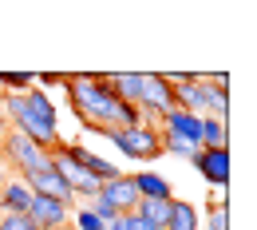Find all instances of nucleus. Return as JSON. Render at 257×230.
Masks as SVG:
<instances>
[{"instance_id":"f03ea898","label":"nucleus","mask_w":257,"mask_h":230,"mask_svg":"<svg viewBox=\"0 0 257 230\" xmlns=\"http://www.w3.org/2000/svg\"><path fill=\"white\" fill-rule=\"evenodd\" d=\"M67 103H71V115L79 119L83 131H111L115 127V111L123 99L111 92L107 84V71H71L67 75V88H64Z\"/></svg>"},{"instance_id":"5701e85b","label":"nucleus","mask_w":257,"mask_h":230,"mask_svg":"<svg viewBox=\"0 0 257 230\" xmlns=\"http://www.w3.org/2000/svg\"><path fill=\"white\" fill-rule=\"evenodd\" d=\"M4 179H8V171H4V163H0V187H4Z\"/></svg>"},{"instance_id":"2eb2a0df","label":"nucleus","mask_w":257,"mask_h":230,"mask_svg":"<svg viewBox=\"0 0 257 230\" xmlns=\"http://www.w3.org/2000/svg\"><path fill=\"white\" fill-rule=\"evenodd\" d=\"M202 147H229V119L202 115Z\"/></svg>"},{"instance_id":"1a4fd4ad","label":"nucleus","mask_w":257,"mask_h":230,"mask_svg":"<svg viewBox=\"0 0 257 230\" xmlns=\"http://www.w3.org/2000/svg\"><path fill=\"white\" fill-rule=\"evenodd\" d=\"M24 183L32 187V195H48V198H60V202H67V206H75V195H71V187L60 179V171H56V167L36 171L32 179H24Z\"/></svg>"},{"instance_id":"aec40b11","label":"nucleus","mask_w":257,"mask_h":230,"mask_svg":"<svg viewBox=\"0 0 257 230\" xmlns=\"http://www.w3.org/2000/svg\"><path fill=\"white\" fill-rule=\"evenodd\" d=\"M127 218V230H159V226H151L147 218H139V214H123Z\"/></svg>"},{"instance_id":"6ab92c4d","label":"nucleus","mask_w":257,"mask_h":230,"mask_svg":"<svg viewBox=\"0 0 257 230\" xmlns=\"http://www.w3.org/2000/svg\"><path fill=\"white\" fill-rule=\"evenodd\" d=\"M0 230H36L28 214H0Z\"/></svg>"},{"instance_id":"a211bd4d","label":"nucleus","mask_w":257,"mask_h":230,"mask_svg":"<svg viewBox=\"0 0 257 230\" xmlns=\"http://www.w3.org/2000/svg\"><path fill=\"white\" fill-rule=\"evenodd\" d=\"M67 75H71V71H40V75H36V88L48 92V96H52V88L64 92V88H67Z\"/></svg>"},{"instance_id":"f3484780","label":"nucleus","mask_w":257,"mask_h":230,"mask_svg":"<svg viewBox=\"0 0 257 230\" xmlns=\"http://www.w3.org/2000/svg\"><path fill=\"white\" fill-rule=\"evenodd\" d=\"M0 88H4V96H24L28 88H36V75L32 71H0Z\"/></svg>"},{"instance_id":"4be33fe9","label":"nucleus","mask_w":257,"mask_h":230,"mask_svg":"<svg viewBox=\"0 0 257 230\" xmlns=\"http://www.w3.org/2000/svg\"><path fill=\"white\" fill-rule=\"evenodd\" d=\"M4 131H8V123H4V111H0V135H4Z\"/></svg>"},{"instance_id":"0eeeda50","label":"nucleus","mask_w":257,"mask_h":230,"mask_svg":"<svg viewBox=\"0 0 257 230\" xmlns=\"http://www.w3.org/2000/svg\"><path fill=\"white\" fill-rule=\"evenodd\" d=\"M64 147H67V155L83 167L91 179H99V183H111V179H119V175H123L115 159H107V155H99V151H91V147H83L79 139H71V143L64 139Z\"/></svg>"},{"instance_id":"f257e3e1","label":"nucleus","mask_w":257,"mask_h":230,"mask_svg":"<svg viewBox=\"0 0 257 230\" xmlns=\"http://www.w3.org/2000/svg\"><path fill=\"white\" fill-rule=\"evenodd\" d=\"M0 111H4L8 131H20L24 139H32L40 147H48V151H56L64 143V135H60V111H56L52 96L40 92V88H28L24 96H4L0 92Z\"/></svg>"},{"instance_id":"39448f33","label":"nucleus","mask_w":257,"mask_h":230,"mask_svg":"<svg viewBox=\"0 0 257 230\" xmlns=\"http://www.w3.org/2000/svg\"><path fill=\"white\" fill-rule=\"evenodd\" d=\"M139 115H143V127H159L162 115L174 111V92L170 84L162 80V71H143V96H139Z\"/></svg>"},{"instance_id":"b1692460","label":"nucleus","mask_w":257,"mask_h":230,"mask_svg":"<svg viewBox=\"0 0 257 230\" xmlns=\"http://www.w3.org/2000/svg\"><path fill=\"white\" fill-rule=\"evenodd\" d=\"M64 230H67V226H64Z\"/></svg>"},{"instance_id":"f8f14e48","label":"nucleus","mask_w":257,"mask_h":230,"mask_svg":"<svg viewBox=\"0 0 257 230\" xmlns=\"http://www.w3.org/2000/svg\"><path fill=\"white\" fill-rule=\"evenodd\" d=\"M162 230H202V214H198V206L174 195V202H170V218H166V226H162Z\"/></svg>"},{"instance_id":"20e7f679","label":"nucleus","mask_w":257,"mask_h":230,"mask_svg":"<svg viewBox=\"0 0 257 230\" xmlns=\"http://www.w3.org/2000/svg\"><path fill=\"white\" fill-rule=\"evenodd\" d=\"M103 139L131 163H151V159H162V135L159 127H111L103 131Z\"/></svg>"},{"instance_id":"4468645a","label":"nucleus","mask_w":257,"mask_h":230,"mask_svg":"<svg viewBox=\"0 0 257 230\" xmlns=\"http://www.w3.org/2000/svg\"><path fill=\"white\" fill-rule=\"evenodd\" d=\"M170 202L174 198H139V206H135V214L139 218H147L151 226H166V218H170Z\"/></svg>"},{"instance_id":"9d476101","label":"nucleus","mask_w":257,"mask_h":230,"mask_svg":"<svg viewBox=\"0 0 257 230\" xmlns=\"http://www.w3.org/2000/svg\"><path fill=\"white\" fill-rule=\"evenodd\" d=\"M99 195L107 198L119 214H135V206H139V191H135V179H131V175H119V179L103 183V187H99Z\"/></svg>"},{"instance_id":"423d86ee","label":"nucleus","mask_w":257,"mask_h":230,"mask_svg":"<svg viewBox=\"0 0 257 230\" xmlns=\"http://www.w3.org/2000/svg\"><path fill=\"white\" fill-rule=\"evenodd\" d=\"M190 167L206 179V187H214V195H225V187H229V147H202L190 155Z\"/></svg>"},{"instance_id":"9b49d317","label":"nucleus","mask_w":257,"mask_h":230,"mask_svg":"<svg viewBox=\"0 0 257 230\" xmlns=\"http://www.w3.org/2000/svg\"><path fill=\"white\" fill-rule=\"evenodd\" d=\"M28 206H32V187L8 175L0 187V214H28Z\"/></svg>"},{"instance_id":"ddd939ff","label":"nucleus","mask_w":257,"mask_h":230,"mask_svg":"<svg viewBox=\"0 0 257 230\" xmlns=\"http://www.w3.org/2000/svg\"><path fill=\"white\" fill-rule=\"evenodd\" d=\"M131 179H135L139 198H174V187L162 179L159 171H139V175H131Z\"/></svg>"},{"instance_id":"412c9836","label":"nucleus","mask_w":257,"mask_h":230,"mask_svg":"<svg viewBox=\"0 0 257 230\" xmlns=\"http://www.w3.org/2000/svg\"><path fill=\"white\" fill-rule=\"evenodd\" d=\"M103 230H127V218H115V222H107Z\"/></svg>"},{"instance_id":"dca6fc26","label":"nucleus","mask_w":257,"mask_h":230,"mask_svg":"<svg viewBox=\"0 0 257 230\" xmlns=\"http://www.w3.org/2000/svg\"><path fill=\"white\" fill-rule=\"evenodd\" d=\"M202 230H229V210H225V195H214L206 202L202 214Z\"/></svg>"},{"instance_id":"6e6552de","label":"nucleus","mask_w":257,"mask_h":230,"mask_svg":"<svg viewBox=\"0 0 257 230\" xmlns=\"http://www.w3.org/2000/svg\"><path fill=\"white\" fill-rule=\"evenodd\" d=\"M28 218H32V226H36V230H64V226H67V218H71V206H67V202H60V198L32 195Z\"/></svg>"},{"instance_id":"7ed1b4c3","label":"nucleus","mask_w":257,"mask_h":230,"mask_svg":"<svg viewBox=\"0 0 257 230\" xmlns=\"http://www.w3.org/2000/svg\"><path fill=\"white\" fill-rule=\"evenodd\" d=\"M0 163L12 179H32L36 171L52 167V151L32 143V139H24L20 131H4L0 135Z\"/></svg>"}]
</instances>
